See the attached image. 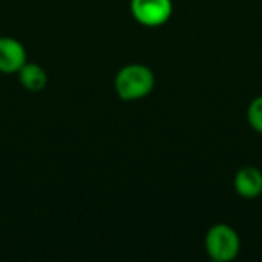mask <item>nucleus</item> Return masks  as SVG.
Here are the masks:
<instances>
[{"mask_svg":"<svg viewBox=\"0 0 262 262\" xmlns=\"http://www.w3.org/2000/svg\"><path fill=\"white\" fill-rule=\"evenodd\" d=\"M155 86L154 72L144 64H127L115 77V91L121 100H140Z\"/></svg>","mask_w":262,"mask_h":262,"instance_id":"1","label":"nucleus"},{"mask_svg":"<svg viewBox=\"0 0 262 262\" xmlns=\"http://www.w3.org/2000/svg\"><path fill=\"white\" fill-rule=\"evenodd\" d=\"M239 236L227 224L213 226L206 236V249L209 256L216 262H229L239 253Z\"/></svg>","mask_w":262,"mask_h":262,"instance_id":"2","label":"nucleus"},{"mask_svg":"<svg viewBox=\"0 0 262 262\" xmlns=\"http://www.w3.org/2000/svg\"><path fill=\"white\" fill-rule=\"evenodd\" d=\"M132 15L144 26H160L172 15L170 0H132Z\"/></svg>","mask_w":262,"mask_h":262,"instance_id":"3","label":"nucleus"},{"mask_svg":"<svg viewBox=\"0 0 262 262\" xmlns=\"http://www.w3.org/2000/svg\"><path fill=\"white\" fill-rule=\"evenodd\" d=\"M26 63V51L23 45L11 37H0V72H18Z\"/></svg>","mask_w":262,"mask_h":262,"instance_id":"4","label":"nucleus"},{"mask_svg":"<svg viewBox=\"0 0 262 262\" xmlns=\"http://www.w3.org/2000/svg\"><path fill=\"white\" fill-rule=\"evenodd\" d=\"M235 190L244 198H256L262 193V173L259 169L247 166L235 177Z\"/></svg>","mask_w":262,"mask_h":262,"instance_id":"5","label":"nucleus"},{"mask_svg":"<svg viewBox=\"0 0 262 262\" xmlns=\"http://www.w3.org/2000/svg\"><path fill=\"white\" fill-rule=\"evenodd\" d=\"M18 77H20V83L31 92L41 91L48 83L46 71L35 63H25L18 71Z\"/></svg>","mask_w":262,"mask_h":262,"instance_id":"6","label":"nucleus"},{"mask_svg":"<svg viewBox=\"0 0 262 262\" xmlns=\"http://www.w3.org/2000/svg\"><path fill=\"white\" fill-rule=\"evenodd\" d=\"M247 117H249V123L250 126L261 132L262 134V97L255 98L250 106H249V111H247Z\"/></svg>","mask_w":262,"mask_h":262,"instance_id":"7","label":"nucleus"}]
</instances>
